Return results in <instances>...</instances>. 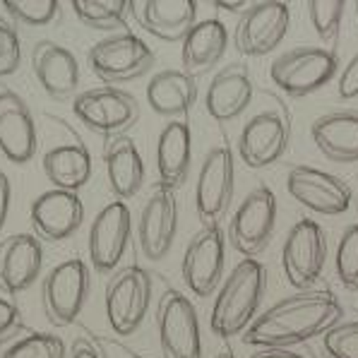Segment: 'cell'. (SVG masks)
<instances>
[{"label": "cell", "instance_id": "cell-42", "mask_svg": "<svg viewBox=\"0 0 358 358\" xmlns=\"http://www.w3.org/2000/svg\"><path fill=\"white\" fill-rule=\"evenodd\" d=\"M214 5H217V8H222V10H227V13H241V15L250 8L245 0H231V3H229V0H217Z\"/></svg>", "mask_w": 358, "mask_h": 358}, {"label": "cell", "instance_id": "cell-7", "mask_svg": "<svg viewBox=\"0 0 358 358\" xmlns=\"http://www.w3.org/2000/svg\"><path fill=\"white\" fill-rule=\"evenodd\" d=\"M92 274L85 260L73 257L56 264L43 277L41 303L48 322L53 327H70L80 317L82 308L90 299Z\"/></svg>", "mask_w": 358, "mask_h": 358}, {"label": "cell", "instance_id": "cell-19", "mask_svg": "<svg viewBox=\"0 0 358 358\" xmlns=\"http://www.w3.org/2000/svg\"><path fill=\"white\" fill-rule=\"evenodd\" d=\"M36 123L31 108L17 92H0V152L8 162L29 164L36 154Z\"/></svg>", "mask_w": 358, "mask_h": 358}, {"label": "cell", "instance_id": "cell-36", "mask_svg": "<svg viewBox=\"0 0 358 358\" xmlns=\"http://www.w3.org/2000/svg\"><path fill=\"white\" fill-rule=\"evenodd\" d=\"M22 63V48L17 29L10 20L0 15V77H8L17 73Z\"/></svg>", "mask_w": 358, "mask_h": 358}, {"label": "cell", "instance_id": "cell-1", "mask_svg": "<svg viewBox=\"0 0 358 358\" xmlns=\"http://www.w3.org/2000/svg\"><path fill=\"white\" fill-rule=\"evenodd\" d=\"M344 308L327 289H306L284 296L257 315L243 341L257 349H291L303 341L324 337L341 322Z\"/></svg>", "mask_w": 358, "mask_h": 358}, {"label": "cell", "instance_id": "cell-20", "mask_svg": "<svg viewBox=\"0 0 358 358\" xmlns=\"http://www.w3.org/2000/svg\"><path fill=\"white\" fill-rule=\"evenodd\" d=\"M43 245L34 234H10L0 241V291L22 294L41 277Z\"/></svg>", "mask_w": 358, "mask_h": 358}, {"label": "cell", "instance_id": "cell-27", "mask_svg": "<svg viewBox=\"0 0 358 358\" xmlns=\"http://www.w3.org/2000/svg\"><path fill=\"white\" fill-rule=\"evenodd\" d=\"M103 166H106L108 188L120 202L130 200L140 192L145 183V162L137 150L135 140L128 135L113 137L106 140V150H103Z\"/></svg>", "mask_w": 358, "mask_h": 358}, {"label": "cell", "instance_id": "cell-25", "mask_svg": "<svg viewBox=\"0 0 358 358\" xmlns=\"http://www.w3.org/2000/svg\"><path fill=\"white\" fill-rule=\"evenodd\" d=\"M229 48V29L222 20L209 17L200 20L183 38L180 46V63L183 70L192 77H202L214 70L227 56Z\"/></svg>", "mask_w": 358, "mask_h": 358}, {"label": "cell", "instance_id": "cell-33", "mask_svg": "<svg viewBox=\"0 0 358 358\" xmlns=\"http://www.w3.org/2000/svg\"><path fill=\"white\" fill-rule=\"evenodd\" d=\"M334 269L344 289L358 291V222L349 224L341 234L337 255H334Z\"/></svg>", "mask_w": 358, "mask_h": 358}, {"label": "cell", "instance_id": "cell-26", "mask_svg": "<svg viewBox=\"0 0 358 358\" xmlns=\"http://www.w3.org/2000/svg\"><path fill=\"white\" fill-rule=\"evenodd\" d=\"M197 77L188 75L183 68L162 70L147 85V103L152 111L171 120H183V115L197 103Z\"/></svg>", "mask_w": 358, "mask_h": 358}, {"label": "cell", "instance_id": "cell-30", "mask_svg": "<svg viewBox=\"0 0 358 358\" xmlns=\"http://www.w3.org/2000/svg\"><path fill=\"white\" fill-rule=\"evenodd\" d=\"M70 5L82 24L101 31L125 27V20L132 13L130 0H73Z\"/></svg>", "mask_w": 358, "mask_h": 358}, {"label": "cell", "instance_id": "cell-4", "mask_svg": "<svg viewBox=\"0 0 358 358\" xmlns=\"http://www.w3.org/2000/svg\"><path fill=\"white\" fill-rule=\"evenodd\" d=\"M152 277L140 264H128L111 274L103 294L108 324L115 334L130 337L145 322L152 303Z\"/></svg>", "mask_w": 358, "mask_h": 358}, {"label": "cell", "instance_id": "cell-10", "mask_svg": "<svg viewBox=\"0 0 358 358\" xmlns=\"http://www.w3.org/2000/svg\"><path fill=\"white\" fill-rule=\"evenodd\" d=\"M157 332L164 358H202L200 317L185 294L169 289L157 306Z\"/></svg>", "mask_w": 358, "mask_h": 358}, {"label": "cell", "instance_id": "cell-16", "mask_svg": "<svg viewBox=\"0 0 358 358\" xmlns=\"http://www.w3.org/2000/svg\"><path fill=\"white\" fill-rule=\"evenodd\" d=\"M291 125L284 111H262L252 115L238 135V154L248 169H264L277 164L289 150Z\"/></svg>", "mask_w": 358, "mask_h": 358}, {"label": "cell", "instance_id": "cell-37", "mask_svg": "<svg viewBox=\"0 0 358 358\" xmlns=\"http://www.w3.org/2000/svg\"><path fill=\"white\" fill-rule=\"evenodd\" d=\"M22 313L13 301L0 299V344L15 339L22 332Z\"/></svg>", "mask_w": 358, "mask_h": 358}, {"label": "cell", "instance_id": "cell-29", "mask_svg": "<svg viewBox=\"0 0 358 358\" xmlns=\"http://www.w3.org/2000/svg\"><path fill=\"white\" fill-rule=\"evenodd\" d=\"M43 173L56 190L77 192L92 178V154L82 142H65L43 154Z\"/></svg>", "mask_w": 358, "mask_h": 358}, {"label": "cell", "instance_id": "cell-24", "mask_svg": "<svg viewBox=\"0 0 358 358\" xmlns=\"http://www.w3.org/2000/svg\"><path fill=\"white\" fill-rule=\"evenodd\" d=\"M310 135L322 157L337 164L358 162V111L341 108L313 120Z\"/></svg>", "mask_w": 358, "mask_h": 358}, {"label": "cell", "instance_id": "cell-9", "mask_svg": "<svg viewBox=\"0 0 358 358\" xmlns=\"http://www.w3.org/2000/svg\"><path fill=\"white\" fill-rule=\"evenodd\" d=\"M277 227V197L267 185H255L241 200L229 224V241L243 257H257L267 250Z\"/></svg>", "mask_w": 358, "mask_h": 358}, {"label": "cell", "instance_id": "cell-6", "mask_svg": "<svg viewBox=\"0 0 358 358\" xmlns=\"http://www.w3.org/2000/svg\"><path fill=\"white\" fill-rule=\"evenodd\" d=\"M154 60L157 56L147 46V41H142L132 31H120V34L101 38L87 53V63H90L92 73L111 87L147 75Z\"/></svg>", "mask_w": 358, "mask_h": 358}, {"label": "cell", "instance_id": "cell-39", "mask_svg": "<svg viewBox=\"0 0 358 358\" xmlns=\"http://www.w3.org/2000/svg\"><path fill=\"white\" fill-rule=\"evenodd\" d=\"M70 358H108L101 344L92 337H77L70 346Z\"/></svg>", "mask_w": 358, "mask_h": 358}, {"label": "cell", "instance_id": "cell-35", "mask_svg": "<svg viewBox=\"0 0 358 358\" xmlns=\"http://www.w3.org/2000/svg\"><path fill=\"white\" fill-rule=\"evenodd\" d=\"M329 358H358V320H341L322 337Z\"/></svg>", "mask_w": 358, "mask_h": 358}, {"label": "cell", "instance_id": "cell-5", "mask_svg": "<svg viewBox=\"0 0 358 358\" xmlns=\"http://www.w3.org/2000/svg\"><path fill=\"white\" fill-rule=\"evenodd\" d=\"M73 113L85 128L106 140H113V137L128 135V130L140 120V103L130 92L103 85L77 94Z\"/></svg>", "mask_w": 358, "mask_h": 358}, {"label": "cell", "instance_id": "cell-28", "mask_svg": "<svg viewBox=\"0 0 358 358\" xmlns=\"http://www.w3.org/2000/svg\"><path fill=\"white\" fill-rule=\"evenodd\" d=\"M192 162V132L185 120H169L157 140L159 183L176 190L188 180Z\"/></svg>", "mask_w": 358, "mask_h": 358}, {"label": "cell", "instance_id": "cell-43", "mask_svg": "<svg viewBox=\"0 0 358 358\" xmlns=\"http://www.w3.org/2000/svg\"><path fill=\"white\" fill-rule=\"evenodd\" d=\"M214 358H236V356H234V351H231V349H224V351H219Z\"/></svg>", "mask_w": 358, "mask_h": 358}, {"label": "cell", "instance_id": "cell-18", "mask_svg": "<svg viewBox=\"0 0 358 358\" xmlns=\"http://www.w3.org/2000/svg\"><path fill=\"white\" fill-rule=\"evenodd\" d=\"M31 227L38 241L60 243L70 238L85 222V205L80 195L68 190H46L29 207Z\"/></svg>", "mask_w": 358, "mask_h": 358}, {"label": "cell", "instance_id": "cell-31", "mask_svg": "<svg viewBox=\"0 0 358 358\" xmlns=\"http://www.w3.org/2000/svg\"><path fill=\"white\" fill-rule=\"evenodd\" d=\"M344 8L346 3H341V0H313V3H308V17H310L313 29H315V34L320 36L324 46L332 48V51L341 36Z\"/></svg>", "mask_w": 358, "mask_h": 358}, {"label": "cell", "instance_id": "cell-41", "mask_svg": "<svg viewBox=\"0 0 358 358\" xmlns=\"http://www.w3.org/2000/svg\"><path fill=\"white\" fill-rule=\"evenodd\" d=\"M248 358H313V356L299 354V351H291V349H257L255 354H250Z\"/></svg>", "mask_w": 358, "mask_h": 358}, {"label": "cell", "instance_id": "cell-3", "mask_svg": "<svg viewBox=\"0 0 358 358\" xmlns=\"http://www.w3.org/2000/svg\"><path fill=\"white\" fill-rule=\"evenodd\" d=\"M337 70V51L327 46H296L269 65V77L286 96L303 99L329 85Z\"/></svg>", "mask_w": 358, "mask_h": 358}, {"label": "cell", "instance_id": "cell-12", "mask_svg": "<svg viewBox=\"0 0 358 358\" xmlns=\"http://www.w3.org/2000/svg\"><path fill=\"white\" fill-rule=\"evenodd\" d=\"M227 267V236L222 227H202L188 241L180 262L185 286L200 299H207L224 282Z\"/></svg>", "mask_w": 358, "mask_h": 358}, {"label": "cell", "instance_id": "cell-15", "mask_svg": "<svg viewBox=\"0 0 358 358\" xmlns=\"http://www.w3.org/2000/svg\"><path fill=\"white\" fill-rule=\"evenodd\" d=\"M130 234L132 217L125 202L113 200L96 214L90 227L87 250H90V260L99 274L115 272L130 245Z\"/></svg>", "mask_w": 358, "mask_h": 358}, {"label": "cell", "instance_id": "cell-14", "mask_svg": "<svg viewBox=\"0 0 358 358\" xmlns=\"http://www.w3.org/2000/svg\"><path fill=\"white\" fill-rule=\"evenodd\" d=\"M286 190L299 205L315 214L324 217H337L351 207L354 192L349 183L334 173H327L322 169L296 164L286 173Z\"/></svg>", "mask_w": 358, "mask_h": 358}, {"label": "cell", "instance_id": "cell-22", "mask_svg": "<svg viewBox=\"0 0 358 358\" xmlns=\"http://www.w3.org/2000/svg\"><path fill=\"white\" fill-rule=\"evenodd\" d=\"M31 70L41 90L58 101L75 96L80 87V63L75 53L51 38H41L31 48Z\"/></svg>", "mask_w": 358, "mask_h": 358}, {"label": "cell", "instance_id": "cell-38", "mask_svg": "<svg viewBox=\"0 0 358 358\" xmlns=\"http://www.w3.org/2000/svg\"><path fill=\"white\" fill-rule=\"evenodd\" d=\"M339 96L341 99H356L358 96V51L351 56L339 75Z\"/></svg>", "mask_w": 358, "mask_h": 358}, {"label": "cell", "instance_id": "cell-13", "mask_svg": "<svg viewBox=\"0 0 358 358\" xmlns=\"http://www.w3.org/2000/svg\"><path fill=\"white\" fill-rule=\"evenodd\" d=\"M291 10L282 0H260L252 3L238 17L234 31V46L238 53L260 58L272 53L289 34Z\"/></svg>", "mask_w": 358, "mask_h": 358}, {"label": "cell", "instance_id": "cell-23", "mask_svg": "<svg viewBox=\"0 0 358 358\" xmlns=\"http://www.w3.org/2000/svg\"><path fill=\"white\" fill-rule=\"evenodd\" d=\"M132 15L145 31L162 41H180L197 24L195 0H142L132 3Z\"/></svg>", "mask_w": 358, "mask_h": 358}, {"label": "cell", "instance_id": "cell-32", "mask_svg": "<svg viewBox=\"0 0 358 358\" xmlns=\"http://www.w3.org/2000/svg\"><path fill=\"white\" fill-rule=\"evenodd\" d=\"M68 349L58 334L31 332L0 351V358H65Z\"/></svg>", "mask_w": 358, "mask_h": 358}, {"label": "cell", "instance_id": "cell-17", "mask_svg": "<svg viewBox=\"0 0 358 358\" xmlns=\"http://www.w3.org/2000/svg\"><path fill=\"white\" fill-rule=\"evenodd\" d=\"M176 234H178L176 190L159 183L147 197L145 207L140 212V224H137V238H140V248L147 260H164L173 248Z\"/></svg>", "mask_w": 358, "mask_h": 358}, {"label": "cell", "instance_id": "cell-44", "mask_svg": "<svg viewBox=\"0 0 358 358\" xmlns=\"http://www.w3.org/2000/svg\"><path fill=\"white\" fill-rule=\"evenodd\" d=\"M354 8H356V22H358V0H356V3H354Z\"/></svg>", "mask_w": 358, "mask_h": 358}, {"label": "cell", "instance_id": "cell-2", "mask_svg": "<svg viewBox=\"0 0 358 358\" xmlns=\"http://www.w3.org/2000/svg\"><path fill=\"white\" fill-rule=\"evenodd\" d=\"M267 289V274L257 257H243L224 277L214 296L209 327L219 339H231L245 334L248 327L257 320V310Z\"/></svg>", "mask_w": 358, "mask_h": 358}, {"label": "cell", "instance_id": "cell-11", "mask_svg": "<svg viewBox=\"0 0 358 358\" xmlns=\"http://www.w3.org/2000/svg\"><path fill=\"white\" fill-rule=\"evenodd\" d=\"M327 260V236L315 219H299L282 248V269L296 291L313 289Z\"/></svg>", "mask_w": 358, "mask_h": 358}, {"label": "cell", "instance_id": "cell-45", "mask_svg": "<svg viewBox=\"0 0 358 358\" xmlns=\"http://www.w3.org/2000/svg\"><path fill=\"white\" fill-rule=\"evenodd\" d=\"M128 358H147V356H137V354H132V356H128Z\"/></svg>", "mask_w": 358, "mask_h": 358}, {"label": "cell", "instance_id": "cell-40", "mask_svg": "<svg viewBox=\"0 0 358 358\" xmlns=\"http://www.w3.org/2000/svg\"><path fill=\"white\" fill-rule=\"evenodd\" d=\"M10 202H13V185H10L8 176L0 171V234H3V229H5V222H8Z\"/></svg>", "mask_w": 358, "mask_h": 358}, {"label": "cell", "instance_id": "cell-21", "mask_svg": "<svg viewBox=\"0 0 358 358\" xmlns=\"http://www.w3.org/2000/svg\"><path fill=\"white\" fill-rule=\"evenodd\" d=\"M252 75L245 63H229L222 70H217L207 87L205 108L209 118L217 123H231L250 106L252 101Z\"/></svg>", "mask_w": 358, "mask_h": 358}, {"label": "cell", "instance_id": "cell-8", "mask_svg": "<svg viewBox=\"0 0 358 358\" xmlns=\"http://www.w3.org/2000/svg\"><path fill=\"white\" fill-rule=\"evenodd\" d=\"M236 164L229 145H214L205 154V162L197 173L195 209L202 227H222L234 200Z\"/></svg>", "mask_w": 358, "mask_h": 358}, {"label": "cell", "instance_id": "cell-34", "mask_svg": "<svg viewBox=\"0 0 358 358\" xmlns=\"http://www.w3.org/2000/svg\"><path fill=\"white\" fill-rule=\"evenodd\" d=\"M3 8L13 20L29 27H46L56 20L60 3L56 0H5Z\"/></svg>", "mask_w": 358, "mask_h": 358}]
</instances>
